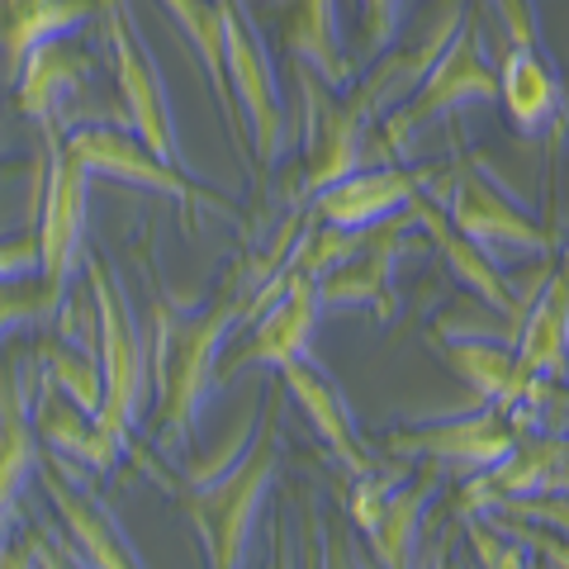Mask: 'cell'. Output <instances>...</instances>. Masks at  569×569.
<instances>
[{"instance_id": "1", "label": "cell", "mask_w": 569, "mask_h": 569, "mask_svg": "<svg viewBox=\"0 0 569 569\" xmlns=\"http://www.w3.org/2000/svg\"><path fill=\"white\" fill-rule=\"evenodd\" d=\"M242 276H228L219 284V299L204 309H171L167 299L152 305V408H157V447L190 451L200 413L219 385L223 342L247 318Z\"/></svg>"}, {"instance_id": "2", "label": "cell", "mask_w": 569, "mask_h": 569, "mask_svg": "<svg viewBox=\"0 0 569 569\" xmlns=\"http://www.w3.org/2000/svg\"><path fill=\"white\" fill-rule=\"evenodd\" d=\"M280 408H284V389L276 380L266 389L257 437L238 466L204 489H176V503H181L186 522L204 546V569H247L257 518L280 475Z\"/></svg>"}, {"instance_id": "3", "label": "cell", "mask_w": 569, "mask_h": 569, "mask_svg": "<svg viewBox=\"0 0 569 569\" xmlns=\"http://www.w3.org/2000/svg\"><path fill=\"white\" fill-rule=\"evenodd\" d=\"M81 266H86V280H91V299H96V318H100L104 403L96 413V432L119 460L123 456L142 460L133 447V432L152 403V356H148L142 332L133 328V309H129V299H123L119 280L110 276V266H104L96 252H86ZM142 466H148V460H142Z\"/></svg>"}, {"instance_id": "4", "label": "cell", "mask_w": 569, "mask_h": 569, "mask_svg": "<svg viewBox=\"0 0 569 569\" xmlns=\"http://www.w3.org/2000/svg\"><path fill=\"white\" fill-rule=\"evenodd\" d=\"M422 190L441 204L456 233H466L493 266L550 252V233L479 162L451 167L447 181H437V167L422 171Z\"/></svg>"}, {"instance_id": "5", "label": "cell", "mask_w": 569, "mask_h": 569, "mask_svg": "<svg viewBox=\"0 0 569 569\" xmlns=\"http://www.w3.org/2000/svg\"><path fill=\"white\" fill-rule=\"evenodd\" d=\"M100 29H104V48L114 62V86H119V104H123V123L133 129V138L148 152H157L162 162L190 176V162L181 152V133H176V114H171V96L162 81L148 39L133 24L129 0H100Z\"/></svg>"}, {"instance_id": "6", "label": "cell", "mask_w": 569, "mask_h": 569, "mask_svg": "<svg viewBox=\"0 0 569 569\" xmlns=\"http://www.w3.org/2000/svg\"><path fill=\"white\" fill-rule=\"evenodd\" d=\"M489 100H498V67L485 58V29H479L475 14H466V24L456 29L447 52L427 71L418 96L380 123V142L370 157H385V167H395L422 123L447 119L460 104H489Z\"/></svg>"}, {"instance_id": "7", "label": "cell", "mask_w": 569, "mask_h": 569, "mask_svg": "<svg viewBox=\"0 0 569 569\" xmlns=\"http://www.w3.org/2000/svg\"><path fill=\"white\" fill-rule=\"evenodd\" d=\"M219 10H223L228 91H233L238 110L247 119V133H252V162H257V190H261L284 152V104H280L276 67L266 58V43L252 24V14H247V0H219Z\"/></svg>"}, {"instance_id": "8", "label": "cell", "mask_w": 569, "mask_h": 569, "mask_svg": "<svg viewBox=\"0 0 569 569\" xmlns=\"http://www.w3.org/2000/svg\"><path fill=\"white\" fill-rule=\"evenodd\" d=\"M466 14H470L466 0H437L432 20H427V29L418 33L413 43H395L385 58L370 62V71L361 81L347 86V96H342L347 114L361 123V129H376V123H385L399 104L413 100L418 86L427 81V71L437 67V58L456 39V29L466 24Z\"/></svg>"}, {"instance_id": "9", "label": "cell", "mask_w": 569, "mask_h": 569, "mask_svg": "<svg viewBox=\"0 0 569 569\" xmlns=\"http://www.w3.org/2000/svg\"><path fill=\"white\" fill-rule=\"evenodd\" d=\"M62 142H67V152L81 162L86 176H110V181H123V186H138V190H152V194L176 200L186 209V228H190V209L233 213L228 200H219V194L204 190V186H194L186 171H176L157 152H148L129 129H119V123H81V129H71Z\"/></svg>"}, {"instance_id": "10", "label": "cell", "mask_w": 569, "mask_h": 569, "mask_svg": "<svg viewBox=\"0 0 569 569\" xmlns=\"http://www.w3.org/2000/svg\"><path fill=\"white\" fill-rule=\"evenodd\" d=\"M86 190L91 176L67 152L62 133L43 148V181H39V276L58 290H71V271L86 257Z\"/></svg>"}, {"instance_id": "11", "label": "cell", "mask_w": 569, "mask_h": 569, "mask_svg": "<svg viewBox=\"0 0 569 569\" xmlns=\"http://www.w3.org/2000/svg\"><path fill=\"white\" fill-rule=\"evenodd\" d=\"M389 456L403 460H432L441 470L460 475H485L518 451V432L493 403H479L475 413H456L441 422H418V427H395L385 437Z\"/></svg>"}, {"instance_id": "12", "label": "cell", "mask_w": 569, "mask_h": 569, "mask_svg": "<svg viewBox=\"0 0 569 569\" xmlns=\"http://www.w3.org/2000/svg\"><path fill=\"white\" fill-rule=\"evenodd\" d=\"M318 280L309 276H295L290 271V284L257 313V328L252 337H242L233 351H223L219 361V385L242 376L247 366H271L276 376L290 370L299 361L313 356V332H318Z\"/></svg>"}, {"instance_id": "13", "label": "cell", "mask_w": 569, "mask_h": 569, "mask_svg": "<svg viewBox=\"0 0 569 569\" xmlns=\"http://www.w3.org/2000/svg\"><path fill=\"white\" fill-rule=\"evenodd\" d=\"M299 77V91H305V190L309 200L318 190H328L337 181H347V176L366 171L370 162V129H361L347 104L332 96V86H323L313 77V71L295 67Z\"/></svg>"}, {"instance_id": "14", "label": "cell", "mask_w": 569, "mask_h": 569, "mask_svg": "<svg viewBox=\"0 0 569 569\" xmlns=\"http://www.w3.org/2000/svg\"><path fill=\"white\" fill-rule=\"evenodd\" d=\"M33 479H39L43 493L52 498V508H58L71 550H77L91 569H148L138 556V546L119 531L114 512L104 508V498L91 493L86 479H71L43 447H39V475Z\"/></svg>"}, {"instance_id": "15", "label": "cell", "mask_w": 569, "mask_h": 569, "mask_svg": "<svg viewBox=\"0 0 569 569\" xmlns=\"http://www.w3.org/2000/svg\"><path fill=\"white\" fill-rule=\"evenodd\" d=\"M413 213H395L376 228H366V247L356 257H347L337 271L318 280V309H376L380 318H395V266L413 233Z\"/></svg>"}, {"instance_id": "16", "label": "cell", "mask_w": 569, "mask_h": 569, "mask_svg": "<svg viewBox=\"0 0 569 569\" xmlns=\"http://www.w3.org/2000/svg\"><path fill=\"white\" fill-rule=\"evenodd\" d=\"M39 385V361H0V550L14 541L29 479L39 475V437L29 422V399Z\"/></svg>"}, {"instance_id": "17", "label": "cell", "mask_w": 569, "mask_h": 569, "mask_svg": "<svg viewBox=\"0 0 569 569\" xmlns=\"http://www.w3.org/2000/svg\"><path fill=\"white\" fill-rule=\"evenodd\" d=\"M96 81V58L81 48H71L67 39H52L43 48H33V58L24 62L20 81V114L39 129L43 138L52 133H71V110L81 104L86 86Z\"/></svg>"}, {"instance_id": "18", "label": "cell", "mask_w": 569, "mask_h": 569, "mask_svg": "<svg viewBox=\"0 0 569 569\" xmlns=\"http://www.w3.org/2000/svg\"><path fill=\"white\" fill-rule=\"evenodd\" d=\"M418 186H422V176L408 171L403 162L366 167V171L347 176V181L318 190L309 200V219L328 223V228H347V233H366V228H376L385 219H395V213H403L408 200L418 194Z\"/></svg>"}, {"instance_id": "19", "label": "cell", "mask_w": 569, "mask_h": 569, "mask_svg": "<svg viewBox=\"0 0 569 569\" xmlns=\"http://www.w3.org/2000/svg\"><path fill=\"white\" fill-rule=\"evenodd\" d=\"M276 380H280L284 395L299 403V413L309 418V427L318 432V441L328 447L332 460H342L356 479L380 466V460L361 447V437H356V422H351V408L342 399V389H337V380L328 376L323 366H313V356L309 361H299V366H290V370H280Z\"/></svg>"}, {"instance_id": "20", "label": "cell", "mask_w": 569, "mask_h": 569, "mask_svg": "<svg viewBox=\"0 0 569 569\" xmlns=\"http://www.w3.org/2000/svg\"><path fill=\"white\" fill-rule=\"evenodd\" d=\"M280 48L295 67L313 71L332 91L356 81V58H347L342 29H337V0H280Z\"/></svg>"}, {"instance_id": "21", "label": "cell", "mask_w": 569, "mask_h": 569, "mask_svg": "<svg viewBox=\"0 0 569 569\" xmlns=\"http://www.w3.org/2000/svg\"><path fill=\"white\" fill-rule=\"evenodd\" d=\"M86 20H100V0H0V58L6 81H20L33 48L67 39Z\"/></svg>"}, {"instance_id": "22", "label": "cell", "mask_w": 569, "mask_h": 569, "mask_svg": "<svg viewBox=\"0 0 569 569\" xmlns=\"http://www.w3.org/2000/svg\"><path fill=\"white\" fill-rule=\"evenodd\" d=\"M498 100L508 110V123L522 138H541L546 129L560 123L565 110V86L546 67V52L531 48H508L503 43V67H498Z\"/></svg>"}, {"instance_id": "23", "label": "cell", "mask_w": 569, "mask_h": 569, "mask_svg": "<svg viewBox=\"0 0 569 569\" xmlns=\"http://www.w3.org/2000/svg\"><path fill=\"white\" fill-rule=\"evenodd\" d=\"M518 376L522 380H569V271H556L546 280V290L537 295L527 323L518 332Z\"/></svg>"}, {"instance_id": "24", "label": "cell", "mask_w": 569, "mask_h": 569, "mask_svg": "<svg viewBox=\"0 0 569 569\" xmlns=\"http://www.w3.org/2000/svg\"><path fill=\"white\" fill-rule=\"evenodd\" d=\"M437 489H441V466L427 460L418 479H403V485L389 493L380 522L366 531L380 569H413L418 565V537H422V522H427V508H432Z\"/></svg>"}, {"instance_id": "25", "label": "cell", "mask_w": 569, "mask_h": 569, "mask_svg": "<svg viewBox=\"0 0 569 569\" xmlns=\"http://www.w3.org/2000/svg\"><path fill=\"white\" fill-rule=\"evenodd\" d=\"M162 6L176 20V29L186 33V43L200 52V62L209 71V86H213V100H219V110L228 119V133H233V148L247 162V157H252V133H247V119L238 110L233 91H228V71H223V10H219V0H162Z\"/></svg>"}, {"instance_id": "26", "label": "cell", "mask_w": 569, "mask_h": 569, "mask_svg": "<svg viewBox=\"0 0 569 569\" xmlns=\"http://www.w3.org/2000/svg\"><path fill=\"white\" fill-rule=\"evenodd\" d=\"M441 351L460 380L475 389L479 403H493L498 413L522 395V376H518V356H512L508 342H489V337H447V342H432Z\"/></svg>"}, {"instance_id": "27", "label": "cell", "mask_w": 569, "mask_h": 569, "mask_svg": "<svg viewBox=\"0 0 569 569\" xmlns=\"http://www.w3.org/2000/svg\"><path fill=\"white\" fill-rule=\"evenodd\" d=\"M62 305H67V290L48 284L43 276H10V280H0V347H6V337H14L20 328L58 323Z\"/></svg>"}, {"instance_id": "28", "label": "cell", "mask_w": 569, "mask_h": 569, "mask_svg": "<svg viewBox=\"0 0 569 569\" xmlns=\"http://www.w3.org/2000/svg\"><path fill=\"white\" fill-rule=\"evenodd\" d=\"M403 29V0H361V58L356 67H370L399 43Z\"/></svg>"}, {"instance_id": "29", "label": "cell", "mask_w": 569, "mask_h": 569, "mask_svg": "<svg viewBox=\"0 0 569 569\" xmlns=\"http://www.w3.org/2000/svg\"><path fill=\"white\" fill-rule=\"evenodd\" d=\"M466 541L475 546V560L485 569H531V550L512 541L508 531H498L489 518H466Z\"/></svg>"}, {"instance_id": "30", "label": "cell", "mask_w": 569, "mask_h": 569, "mask_svg": "<svg viewBox=\"0 0 569 569\" xmlns=\"http://www.w3.org/2000/svg\"><path fill=\"white\" fill-rule=\"evenodd\" d=\"M403 470H395V466H376L370 475H361L356 479V489H351V498H347V512H351V522L361 527V531H370L380 522V512H385V503H389V493H395L399 485H403Z\"/></svg>"}, {"instance_id": "31", "label": "cell", "mask_w": 569, "mask_h": 569, "mask_svg": "<svg viewBox=\"0 0 569 569\" xmlns=\"http://www.w3.org/2000/svg\"><path fill=\"white\" fill-rule=\"evenodd\" d=\"M493 512H503V518H518V522H531V527H546V531H556V537L569 541V493L508 498V503L493 508Z\"/></svg>"}, {"instance_id": "32", "label": "cell", "mask_w": 569, "mask_h": 569, "mask_svg": "<svg viewBox=\"0 0 569 569\" xmlns=\"http://www.w3.org/2000/svg\"><path fill=\"white\" fill-rule=\"evenodd\" d=\"M493 20L503 24V43L508 48H531L541 52V24H537V10L531 0H489Z\"/></svg>"}, {"instance_id": "33", "label": "cell", "mask_w": 569, "mask_h": 569, "mask_svg": "<svg viewBox=\"0 0 569 569\" xmlns=\"http://www.w3.org/2000/svg\"><path fill=\"white\" fill-rule=\"evenodd\" d=\"M10 276H39V233H10L0 238V280Z\"/></svg>"}, {"instance_id": "34", "label": "cell", "mask_w": 569, "mask_h": 569, "mask_svg": "<svg viewBox=\"0 0 569 569\" xmlns=\"http://www.w3.org/2000/svg\"><path fill=\"white\" fill-rule=\"evenodd\" d=\"M299 569H328V522L318 498L305 493V541H299Z\"/></svg>"}, {"instance_id": "35", "label": "cell", "mask_w": 569, "mask_h": 569, "mask_svg": "<svg viewBox=\"0 0 569 569\" xmlns=\"http://www.w3.org/2000/svg\"><path fill=\"white\" fill-rule=\"evenodd\" d=\"M24 541H29L33 565H39V569H91V565L77 556V550H71V541H58L48 527H33Z\"/></svg>"}, {"instance_id": "36", "label": "cell", "mask_w": 569, "mask_h": 569, "mask_svg": "<svg viewBox=\"0 0 569 569\" xmlns=\"http://www.w3.org/2000/svg\"><path fill=\"white\" fill-rule=\"evenodd\" d=\"M295 537H290V527H284V518H276L271 527V569H295Z\"/></svg>"}, {"instance_id": "37", "label": "cell", "mask_w": 569, "mask_h": 569, "mask_svg": "<svg viewBox=\"0 0 569 569\" xmlns=\"http://www.w3.org/2000/svg\"><path fill=\"white\" fill-rule=\"evenodd\" d=\"M427 569H466V565H460V550H456V527L441 531V541L432 550V565H427Z\"/></svg>"}, {"instance_id": "38", "label": "cell", "mask_w": 569, "mask_h": 569, "mask_svg": "<svg viewBox=\"0 0 569 569\" xmlns=\"http://www.w3.org/2000/svg\"><path fill=\"white\" fill-rule=\"evenodd\" d=\"M0 569H39V565H33L29 541H10L6 550H0Z\"/></svg>"}, {"instance_id": "39", "label": "cell", "mask_w": 569, "mask_h": 569, "mask_svg": "<svg viewBox=\"0 0 569 569\" xmlns=\"http://www.w3.org/2000/svg\"><path fill=\"white\" fill-rule=\"evenodd\" d=\"M328 569H356L351 546H347V537H337V531H328Z\"/></svg>"}, {"instance_id": "40", "label": "cell", "mask_w": 569, "mask_h": 569, "mask_svg": "<svg viewBox=\"0 0 569 569\" xmlns=\"http://www.w3.org/2000/svg\"><path fill=\"white\" fill-rule=\"evenodd\" d=\"M560 271H569V247H565V257H560Z\"/></svg>"}, {"instance_id": "41", "label": "cell", "mask_w": 569, "mask_h": 569, "mask_svg": "<svg viewBox=\"0 0 569 569\" xmlns=\"http://www.w3.org/2000/svg\"><path fill=\"white\" fill-rule=\"evenodd\" d=\"M531 560H537V556H531ZM531 569H546V565H541V560H537V565H531Z\"/></svg>"}]
</instances>
